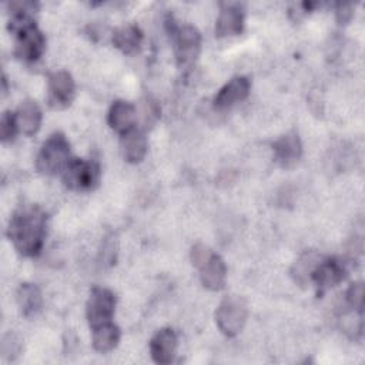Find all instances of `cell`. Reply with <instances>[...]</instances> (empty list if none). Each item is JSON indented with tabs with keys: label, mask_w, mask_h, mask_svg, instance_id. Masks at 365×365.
I'll return each mask as SVG.
<instances>
[{
	"label": "cell",
	"mask_w": 365,
	"mask_h": 365,
	"mask_svg": "<svg viewBox=\"0 0 365 365\" xmlns=\"http://www.w3.org/2000/svg\"><path fill=\"white\" fill-rule=\"evenodd\" d=\"M47 214L34 204L19 207L7 225V237L19 254L36 257L46 240Z\"/></svg>",
	"instance_id": "obj_1"
},
{
	"label": "cell",
	"mask_w": 365,
	"mask_h": 365,
	"mask_svg": "<svg viewBox=\"0 0 365 365\" xmlns=\"http://www.w3.org/2000/svg\"><path fill=\"white\" fill-rule=\"evenodd\" d=\"M167 30L174 43L175 61L180 70H190L201 51V34L190 24L177 26L173 17L165 21Z\"/></svg>",
	"instance_id": "obj_2"
},
{
	"label": "cell",
	"mask_w": 365,
	"mask_h": 365,
	"mask_svg": "<svg viewBox=\"0 0 365 365\" xmlns=\"http://www.w3.org/2000/svg\"><path fill=\"white\" fill-rule=\"evenodd\" d=\"M70 157V143L63 133H53L40 147L36 157V168L40 174L54 175L63 173Z\"/></svg>",
	"instance_id": "obj_3"
},
{
	"label": "cell",
	"mask_w": 365,
	"mask_h": 365,
	"mask_svg": "<svg viewBox=\"0 0 365 365\" xmlns=\"http://www.w3.org/2000/svg\"><path fill=\"white\" fill-rule=\"evenodd\" d=\"M101 177L100 164L96 160L71 158L61 173L64 185L71 191H91Z\"/></svg>",
	"instance_id": "obj_4"
},
{
	"label": "cell",
	"mask_w": 365,
	"mask_h": 365,
	"mask_svg": "<svg viewBox=\"0 0 365 365\" xmlns=\"http://www.w3.org/2000/svg\"><path fill=\"white\" fill-rule=\"evenodd\" d=\"M247 317V305L240 297L224 298L215 311L217 327L228 338H232L242 331Z\"/></svg>",
	"instance_id": "obj_5"
},
{
	"label": "cell",
	"mask_w": 365,
	"mask_h": 365,
	"mask_svg": "<svg viewBox=\"0 0 365 365\" xmlns=\"http://www.w3.org/2000/svg\"><path fill=\"white\" fill-rule=\"evenodd\" d=\"M115 311V295L101 287L91 289L86 304V317L91 329L111 322Z\"/></svg>",
	"instance_id": "obj_6"
},
{
	"label": "cell",
	"mask_w": 365,
	"mask_h": 365,
	"mask_svg": "<svg viewBox=\"0 0 365 365\" xmlns=\"http://www.w3.org/2000/svg\"><path fill=\"white\" fill-rule=\"evenodd\" d=\"M14 36V56L17 58L31 63L41 57L46 48V38L36 23L23 27Z\"/></svg>",
	"instance_id": "obj_7"
},
{
	"label": "cell",
	"mask_w": 365,
	"mask_h": 365,
	"mask_svg": "<svg viewBox=\"0 0 365 365\" xmlns=\"http://www.w3.org/2000/svg\"><path fill=\"white\" fill-rule=\"evenodd\" d=\"M76 96V84L66 70L54 71L47 80V103L54 110L67 108Z\"/></svg>",
	"instance_id": "obj_8"
},
{
	"label": "cell",
	"mask_w": 365,
	"mask_h": 365,
	"mask_svg": "<svg viewBox=\"0 0 365 365\" xmlns=\"http://www.w3.org/2000/svg\"><path fill=\"white\" fill-rule=\"evenodd\" d=\"M274 151V161L282 167V168H291L294 167L302 154V144L298 133L295 130H291L281 135L278 140L272 144Z\"/></svg>",
	"instance_id": "obj_9"
},
{
	"label": "cell",
	"mask_w": 365,
	"mask_h": 365,
	"mask_svg": "<svg viewBox=\"0 0 365 365\" xmlns=\"http://www.w3.org/2000/svg\"><path fill=\"white\" fill-rule=\"evenodd\" d=\"M346 275V264L336 257H324L312 274V281L318 289L325 291L338 285Z\"/></svg>",
	"instance_id": "obj_10"
},
{
	"label": "cell",
	"mask_w": 365,
	"mask_h": 365,
	"mask_svg": "<svg viewBox=\"0 0 365 365\" xmlns=\"http://www.w3.org/2000/svg\"><path fill=\"white\" fill-rule=\"evenodd\" d=\"M251 81L245 76L232 77L227 84H224L212 100V106L215 110H227L234 104L245 100L250 94Z\"/></svg>",
	"instance_id": "obj_11"
},
{
	"label": "cell",
	"mask_w": 365,
	"mask_h": 365,
	"mask_svg": "<svg viewBox=\"0 0 365 365\" xmlns=\"http://www.w3.org/2000/svg\"><path fill=\"white\" fill-rule=\"evenodd\" d=\"M244 29V10L238 3H224L221 4L217 21H215V36L217 37H231L237 36Z\"/></svg>",
	"instance_id": "obj_12"
},
{
	"label": "cell",
	"mask_w": 365,
	"mask_h": 365,
	"mask_svg": "<svg viewBox=\"0 0 365 365\" xmlns=\"http://www.w3.org/2000/svg\"><path fill=\"white\" fill-rule=\"evenodd\" d=\"M178 338L173 328H161L150 341V354L154 362L165 365L173 362L177 351Z\"/></svg>",
	"instance_id": "obj_13"
},
{
	"label": "cell",
	"mask_w": 365,
	"mask_h": 365,
	"mask_svg": "<svg viewBox=\"0 0 365 365\" xmlns=\"http://www.w3.org/2000/svg\"><path fill=\"white\" fill-rule=\"evenodd\" d=\"M198 269L200 279L204 288L210 291H220L224 288L227 278V265L218 254L211 252V255L198 267Z\"/></svg>",
	"instance_id": "obj_14"
},
{
	"label": "cell",
	"mask_w": 365,
	"mask_h": 365,
	"mask_svg": "<svg viewBox=\"0 0 365 365\" xmlns=\"http://www.w3.org/2000/svg\"><path fill=\"white\" fill-rule=\"evenodd\" d=\"M108 125L120 135L135 127L137 111L135 107L124 100H115L107 114Z\"/></svg>",
	"instance_id": "obj_15"
},
{
	"label": "cell",
	"mask_w": 365,
	"mask_h": 365,
	"mask_svg": "<svg viewBox=\"0 0 365 365\" xmlns=\"http://www.w3.org/2000/svg\"><path fill=\"white\" fill-rule=\"evenodd\" d=\"M121 151L123 155L125 158V161L131 163V164H137L140 161H143V158L147 154V138L145 134L141 128H131L130 131L124 133L121 135Z\"/></svg>",
	"instance_id": "obj_16"
},
{
	"label": "cell",
	"mask_w": 365,
	"mask_h": 365,
	"mask_svg": "<svg viewBox=\"0 0 365 365\" xmlns=\"http://www.w3.org/2000/svg\"><path fill=\"white\" fill-rule=\"evenodd\" d=\"M143 43V31L137 24H124L114 30L113 44L124 54H134Z\"/></svg>",
	"instance_id": "obj_17"
},
{
	"label": "cell",
	"mask_w": 365,
	"mask_h": 365,
	"mask_svg": "<svg viewBox=\"0 0 365 365\" xmlns=\"http://www.w3.org/2000/svg\"><path fill=\"white\" fill-rule=\"evenodd\" d=\"M322 258L324 257L321 254H318L317 251H305L304 254H301L299 258L291 267L289 272H291L292 279L301 287L311 284L312 274Z\"/></svg>",
	"instance_id": "obj_18"
},
{
	"label": "cell",
	"mask_w": 365,
	"mask_h": 365,
	"mask_svg": "<svg viewBox=\"0 0 365 365\" xmlns=\"http://www.w3.org/2000/svg\"><path fill=\"white\" fill-rule=\"evenodd\" d=\"M16 117L19 131H21L24 135L36 134L41 125V110L34 100H24L20 104Z\"/></svg>",
	"instance_id": "obj_19"
},
{
	"label": "cell",
	"mask_w": 365,
	"mask_h": 365,
	"mask_svg": "<svg viewBox=\"0 0 365 365\" xmlns=\"http://www.w3.org/2000/svg\"><path fill=\"white\" fill-rule=\"evenodd\" d=\"M17 304L26 318L37 315L43 307L41 291L36 284L24 282L17 289Z\"/></svg>",
	"instance_id": "obj_20"
},
{
	"label": "cell",
	"mask_w": 365,
	"mask_h": 365,
	"mask_svg": "<svg viewBox=\"0 0 365 365\" xmlns=\"http://www.w3.org/2000/svg\"><path fill=\"white\" fill-rule=\"evenodd\" d=\"M120 336H121V332L115 324L113 322L103 324L93 329V346L97 352H101V354L110 352L118 345Z\"/></svg>",
	"instance_id": "obj_21"
},
{
	"label": "cell",
	"mask_w": 365,
	"mask_h": 365,
	"mask_svg": "<svg viewBox=\"0 0 365 365\" xmlns=\"http://www.w3.org/2000/svg\"><path fill=\"white\" fill-rule=\"evenodd\" d=\"M17 133H19V124H17L16 113L10 110L4 111L0 118V140L3 143H10L14 140Z\"/></svg>",
	"instance_id": "obj_22"
},
{
	"label": "cell",
	"mask_w": 365,
	"mask_h": 365,
	"mask_svg": "<svg viewBox=\"0 0 365 365\" xmlns=\"http://www.w3.org/2000/svg\"><path fill=\"white\" fill-rule=\"evenodd\" d=\"M345 301L351 309L362 314L364 308V285L361 281H355L349 285L345 294Z\"/></svg>",
	"instance_id": "obj_23"
},
{
	"label": "cell",
	"mask_w": 365,
	"mask_h": 365,
	"mask_svg": "<svg viewBox=\"0 0 365 365\" xmlns=\"http://www.w3.org/2000/svg\"><path fill=\"white\" fill-rule=\"evenodd\" d=\"M21 351V341L17 335L9 332L1 339V355L6 359H14Z\"/></svg>",
	"instance_id": "obj_24"
},
{
	"label": "cell",
	"mask_w": 365,
	"mask_h": 365,
	"mask_svg": "<svg viewBox=\"0 0 365 365\" xmlns=\"http://www.w3.org/2000/svg\"><path fill=\"white\" fill-rule=\"evenodd\" d=\"M211 250L204 245V244H195L192 248H191V262L195 268H198L210 255H211Z\"/></svg>",
	"instance_id": "obj_25"
},
{
	"label": "cell",
	"mask_w": 365,
	"mask_h": 365,
	"mask_svg": "<svg viewBox=\"0 0 365 365\" xmlns=\"http://www.w3.org/2000/svg\"><path fill=\"white\" fill-rule=\"evenodd\" d=\"M115 250H117V244H115L114 238L113 237L106 238V241L103 244V251H101L103 261L106 264H114V261H115Z\"/></svg>",
	"instance_id": "obj_26"
},
{
	"label": "cell",
	"mask_w": 365,
	"mask_h": 365,
	"mask_svg": "<svg viewBox=\"0 0 365 365\" xmlns=\"http://www.w3.org/2000/svg\"><path fill=\"white\" fill-rule=\"evenodd\" d=\"M354 16L352 4H338L336 6V20L339 24H346Z\"/></svg>",
	"instance_id": "obj_27"
},
{
	"label": "cell",
	"mask_w": 365,
	"mask_h": 365,
	"mask_svg": "<svg viewBox=\"0 0 365 365\" xmlns=\"http://www.w3.org/2000/svg\"><path fill=\"white\" fill-rule=\"evenodd\" d=\"M7 77H6V74H3L1 76V93H3V96L7 93Z\"/></svg>",
	"instance_id": "obj_28"
}]
</instances>
